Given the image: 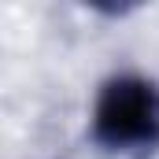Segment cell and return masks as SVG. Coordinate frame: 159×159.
<instances>
[{
  "label": "cell",
  "mask_w": 159,
  "mask_h": 159,
  "mask_svg": "<svg viewBox=\"0 0 159 159\" xmlns=\"http://www.w3.org/2000/svg\"><path fill=\"white\" fill-rule=\"evenodd\" d=\"M93 137L122 156H144L159 148V85L141 74L111 78L93 107Z\"/></svg>",
  "instance_id": "cell-1"
}]
</instances>
